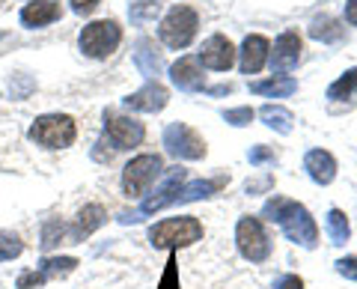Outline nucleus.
I'll list each match as a JSON object with an SVG mask.
<instances>
[{
  "instance_id": "f257e3e1",
  "label": "nucleus",
  "mask_w": 357,
  "mask_h": 289,
  "mask_svg": "<svg viewBox=\"0 0 357 289\" xmlns=\"http://www.w3.org/2000/svg\"><path fill=\"white\" fill-rule=\"evenodd\" d=\"M262 215L268 221H274V224L280 227L295 244H301V248H316V244H319V227H316V221H312V215L301 203H295V200H289V197H271L265 203Z\"/></svg>"
},
{
  "instance_id": "f03ea898",
  "label": "nucleus",
  "mask_w": 357,
  "mask_h": 289,
  "mask_svg": "<svg viewBox=\"0 0 357 289\" xmlns=\"http://www.w3.org/2000/svg\"><path fill=\"white\" fill-rule=\"evenodd\" d=\"M203 239V224L191 215H178V218H164L149 230V242L158 251H176V248H188Z\"/></svg>"
},
{
  "instance_id": "7ed1b4c3",
  "label": "nucleus",
  "mask_w": 357,
  "mask_h": 289,
  "mask_svg": "<svg viewBox=\"0 0 357 289\" xmlns=\"http://www.w3.org/2000/svg\"><path fill=\"white\" fill-rule=\"evenodd\" d=\"M27 138L33 143H39V147H45V149H66V147L75 143L77 126H75V119L69 114H45L39 119H33Z\"/></svg>"
},
{
  "instance_id": "20e7f679",
  "label": "nucleus",
  "mask_w": 357,
  "mask_h": 289,
  "mask_svg": "<svg viewBox=\"0 0 357 289\" xmlns=\"http://www.w3.org/2000/svg\"><path fill=\"white\" fill-rule=\"evenodd\" d=\"M197 27H199V15H197V9L191 6H185V3H176L170 13L164 15L161 21V27H158V36L167 48H173V51H182L188 48L194 42L197 36Z\"/></svg>"
},
{
  "instance_id": "39448f33",
  "label": "nucleus",
  "mask_w": 357,
  "mask_h": 289,
  "mask_svg": "<svg viewBox=\"0 0 357 289\" xmlns=\"http://www.w3.org/2000/svg\"><path fill=\"white\" fill-rule=\"evenodd\" d=\"M119 42H122L119 21H114V18H98V21H93V24H86L81 30V39H77V45H81V51L86 54L89 60H107L110 54L119 48Z\"/></svg>"
},
{
  "instance_id": "423d86ee",
  "label": "nucleus",
  "mask_w": 357,
  "mask_h": 289,
  "mask_svg": "<svg viewBox=\"0 0 357 289\" xmlns=\"http://www.w3.org/2000/svg\"><path fill=\"white\" fill-rule=\"evenodd\" d=\"M161 173H164L161 155L143 152V155H137V158H131L126 164V170H122V191H126V197L137 200V197H143L149 191L152 182L158 179Z\"/></svg>"
},
{
  "instance_id": "0eeeda50",
  "label": "nucleus",
  "mask_w": 357,
  "mask_h": 289,
  "mask_svg": "<svg viewBox=\"0 0 357 289\" xmlns=\"http://www.w3.org/2000/svg\"><path fill=\"white\" fill-rule=\"evenodd\" d=\"M236 242H238L241 257L250 260V262H265L271 257V239H268L259 218H250V215L241 218L238 227H236Z\"/></svg>"
},
{
  "instance_id": "6e6552de",
  "label": "nucleus",
  "mask_w": 357,
  "mask_h": 289,
  "mask_svg": "<svg viewBox=\"0 0 357 289\" xmlns=\"http://www.w3.org/2000/svg\"><path fill=\"white\" fill-rule=\"evenodd\" d=\"M164 147L170 155L185 158V161L206 158V140L199 138L188 122H170V126L164 128Z\"/></svg>"
},
{
  "instance_id": "1a4fd4ad",
  "label": "nucleus",
  "mask_w": 357,
  "mask_h": 289,
  "mask_svg": "<svg viewBox=\"0 0 357 289\" xmlns=\"http://www.w3.org/2000/svg\"><path fill=\"white\" fill-rule=\"evenodd\" d=\"M143 138H146V126L134 117H119L114 110L105 114V140L116 149H134L140 147Z\"/></svg>"
},
{
  "instance_id": "9d476101",
  "label": "nucleus",
  "mask_w": 357,
  "mask_h": 289,
  "mask_svg": "<svg viewBox=\"0 0 357 289\" xmlns=\"http://www.w3.org/2000/svg\"><path fill=\"white\" fill-rule=\"evenodd\" d=\"M199 66H206V69L211 72H227L232 63H236V45L220 36V33H215V36H208L203 42V48H199Z\"/></svg>"
},
{
  "instance_id": "9b49d317",
  "label": "nucleus",
  "mask_w": 357,
  "mask_h": 289,
  "mask_svg": "<svg viewBox=\"0 0 357 289\" xmlns=\"http://www.w3.org/2000/svg\"><path fill=\"white\" fill-rule=\"evenodd\" d=\"M185 182H188V170L185 168H173L170 173H167V179L161 182V188H155V194L143 200L140 212L152 215V212H158V209H164V206L178 203V191H182Z\"/></svg>"
},
{
  "instance_id": "f8f14e48",
  "label": "nucleus",
  "mask_w": 357,
  "mask_h": 289,
  "mask_svg": "<svg viewBox=\"0 0 357 289\" xmlns=\"http://www.w3.org/2000/svg\"><path fill=\"white\" fill-rule=\"evenodd\" d=\"M268 60H271V69L277 75L292 72L298 66V60H301V36H298V30L280 33L277 42H274V54H268Z\"/></svg>"
},
{
  "instance_id": "ddd939ff",
  "label": "nucleus",
  "mask_w": 357,
  "mask_h": 289,
  "mask_svg": "<svg viewBox=\"0 0 357 289\" xmlns=\"http://www.w3.org/2000/svg\"><path fill=\"white\" fill-rule=\"evenodd\" d=\"M170 102V90L158 81H149L146 87H140L137 93H131L126 98V108L128 110H143V114H158V110L167 108Z\"/></svg>"
},
{
  "instance_id": "4468645a",
  "label": "nucleus",
  "mask_w": 357,
  "mask_h": 289,
  "mask_svg": "<svg viewBox=\"0 0 357 289\" xmlns=\"http://www.w3.org/2000/svg\"><path fill=\"white\" fill-rule=\"evenodd\" d=\"M18 18L24 27H48L63 18V6H60V0H27L21 6Z\"/></svg>"
},
{
  "instance_id": "2eb2a0df",
  "label": "nucleus",
  "mask_w": 357,
  "mask_h": 289,
  "mask_svg": "<svg viewBox=\"0 0 357 289\" xmlns=\"http://www.w3.org/2000/svg\"><path fill=\"white\" fill-rule=\"evenodd\" d=\"M170 81L185 93H197L206 87V75H203V66H199L197 57H178L170 66Z\"/></svg>"
},
{
  "instance_id": "dca6fc26",
  "label": "nucleus",
  "mask_w": 357,
  "mask_h": 289,
  "mask_svg": "<svg viewBox=\"0 0 357 289\" xmlns=\"http://www.w3.org/2000/svg\"><path fill=\"white\" fill-rule=\"evenodd\" d=\"M107 221V209L102 203H89L84 206L81 212H77L75 218V224L69 227V242H84L86 236H93V232L102 227Z\"/></svg>"
},
{
  "instance_id": "f3484780",
  "label": "nucleus",
  "mask_w": 357,
  "mask_h": 289,
  "mask_svg": "<svg viewBox=\"0 0 357 289\" xmlns=\"http://www.w3.org/2000/svg\"><path fill=\"white\" fill-rule=\"evenodd\" d=\"M268 54H271V42L259 33H250L241 45V72L244 75H256L268 63Z\"/></svg>"
},
{
  "instance_id": "a211bd4d",
  "label": "nucleus",
  "mask_w": 357,
  "mask_h": 289,
  "mask_svg": "<svg viewBox=\"0 0 357 289\" xmlns=\"http://www.w3.org/2000/svg\"><path fill=\"white\" fill-rule=\"evenodd\" d=\"M304 170L316 185H331L333 176H337V158L328 149H310L304 158Z\"/></svg>"
},
{
  "instance_id": "6ab92c4d",
  "label": "nucleus",
  "mask_w": 357,
  "mask_h": 289,
  "mask_svg": "<svg viewBox=\"0 0 357 289\" xmlns=\"http://www.w3.org/2000/svg\"><path fill=\"white\" fill-rule=\"evenodd\" d=\"M134 63H137V69L143 72L152 81L155 75H161L164 69V54L158 51V45H155V39L149 36H140L137 45H134Z\"/></svg>"
},
{
  "instance_id": "aec40b11",
  "label": "nucleus",
  "mask_w": 357,
  "mask_h": 289,
  "mask_svg": "<svg viewBox=\"0 0 357 289\" xmlns=\"http://www.w3.org/2000/svg\"><path fill=\"white\" fill-rule=\"evenodd\" d=\"M298 90V81L289 75H274V77H265V81H253L250 84V93L256 96H271V98H286Z\"/></svg>"
},
{
  "instance_id": "412c9836",
  "label": "nucleus",
  "mask_w": 357,
  "mask_h": 289,
  "mask_svg": "<svg viewBox=\"0 0 357 289\" xmlns=\"http://www.w3.org/2000/svg\"><path fill=\"white\" fill-rule=\"evenodd\" d=\"M310 36L316 39V42H340L345 36V27H342V21L340 18H333V15H319V18H312V24H310Z\"/></svg>"
},
{
  "instance_id": "4be33fe9",
  "label": "nucleus",
  "mask_w": 357,
  "mask_h": 289,
  "mask_svg": "<svg viewBox=\"0 0 357 289\" xmlns=\"http://www.w3.org/2000/svg\"><path fill=\"white\" fill-rule=\"evenodd\" d=\"M75 269H77V260L75 257H45L36 272L45 277V281H60V277L72 274Z\"/></svg>"
},
{
  "instance_id": "5701e85b",
  "label": "nucleus",
  "mask_w": 357,
  "mask_h": 289,
  "mask_svg": "<svg viewBox=\"0 0 357 289\" xmlns=\"http://www.w3.org/2000/svg\"><path fill=\"white\" fill-rule=\"evenodd\" d=\"M259 117L265 119V126H271L274 131H280V135H289V131H292V122H295L292 110H286L283 105H265L259 110Z\"/></svg>"
},
{
  "instance_id": "b1692460",
  "label": "nucleus",
  "mask_w": 357,
  "mask_h": 289,
  "mask_svg": "<svg viewBox=\"0 0 357 289\" xmlns=\"http://www.w3.org/2000/svg\"><path fill=\"white\" fill-rule=\"evenodd\" d=\"M354 96H357V69H349L328 87V98H333V102H345V98Z\"/></svg>"
},
{
  "instance_id": "393cba45",
  "label": "nucleus",
  "mask_w": 357,
  "mask_h": 289,
  "mask_svg": "<svg viewBox=\"0 0 357 289\" xmlns=\"http://www.w3.org/2000/svg\"><path fill=\"white\" fill-rule=\"evenodd\" d=\"M325 230H328V236L333 244H345L349 242V218H345V212H340V209H331L328 212V221H325Z\"/></svg>"
},
{
  "instance_id": "a878e982",
  "label": "nucleus",
  "mask_w": 357,
  "mask_h": 289,
  "mask_svg": "<svg viewBox=\"0 0 357 289\" xmlns=\"http://www.w3.org/2000/svg\"><path fill=\"white\" fill-rule=\"evenodd\" d=\"M63 239H69V227H66L60 218L45 221V224H42V251L57 248V244H60Z\"/></svg>"
},
{
  "instance_id": "bb28decb",
  "label": "nucleus",
  "mask_w": 357,
  "mask_h": 289,
  "mask_svg": "<svg viewBox=\"0 0 357 289\" xmlns=\"http://www.w3.org/2000/svg\"><path fill=\"white\" fill-rule=\"evenodd\" d=\"M161 13V0H134L128 15L134 24H149V21H155V15Z\"/></svg>"
},
{
  "instance_id": "cd10ccee",
  "label": "nucleus",
  "mask_w": 357,
  "mask_h": 289,
  "mask_svg": "<svg viewBox=\"0 0 357 289\" xmlns=\"http://www.w3.org/2000/svg\"><path fill=\"white\" fill-rule=\"evenodd\" d=\"M24 253V242H21L18 236H13V232H0V262H9Z\"/></svg>"
},
{
  "instance_id": "c85d7f7f",
  "label": "nucleus",
  "mask_w": 357,
  "mask_h": 289,
  "mask_svg": "<svg viewBox=\"0 0 357 289\" xmlns=\"http://www.w3.org/2000/svg\"><path fill=\"white\" fill-rule=\"evenodd\" d=\"M158 289H178V274H176V253L170 251V260H167V269H164V277Z\"/></svg>"
},
{
  "instance_id": "c756f323",
  "label": "nucleus",
  "mask_w": 357,
  "mask_h": 289,
  "mask_svg": "<svg viewBox=\"0 0 357 289\" xmlns=\"http://www.w3.org/2000/svg\"><path fill=\"white\" fill-rule=\"evenodd\" d=\"M253 117H256L253 108H236V110H227V114H223V119H227L229 126H248Z\"/></svg>"
},
{
  "instance_id": "7c9ffc66",
  "label": "nucleus",
  "mask_w": 357,
  "mask_h": 289,
  "mask_svg": "<svg viewBox=\"0 0 357 289\" xmlns=\"http://www.w3.org/2000/svg\"><path fill=\"white\" fill-rule=\"evenodd\" d=\"M45 283H48V281H45L39 272H21L18 274V289H39Z\"/></svg>"
},
{
  "instance_id": "2f4dec72",
  "label": "nucleus",
  "mask_w": 357,
  "mask_h": 289,
  "mask_svg": "<svg viewBox=\"0 0 357 289\" xmlns=\"http://www.w3.org/2000/svg\"><path fill=\"white\" fill-rule=\"evenodd\" d=\"M268 161H274V149H268V147L250 149V164L253 168H262V164H268Z\"/></svg>"
},
{
  "instance_id": "473e14b6",
  "label": "nucleus",
  "mask_w": 357,
  "mask_h": 289,
  "mask_svg": "<svg viewBox=\"0 0 357 289\" xmlns=\"http://www.w3.org/2000/svg\"><path fill=\"white\" fill-rule=\"evenodd\" d=\"M337 272L342 277H349V281H357V257H345L337 262Z\"/></svg>"
},
{
  "instance_id": "72a5a7b5",
  "label": "nucleus",
  "mask_w": 357,
  "mask_h": 289,
  "mask_svg": "<svg viewBox=\"0 0 357 289\" xmlns=\"http://www.w3.org/2000/svg\"><path fill=\"white\" fill-rule=\"evenodd\" d=\"M102 3V0H69V6H72V13H77V15H89L93 9Z\"/></svg>"
},
{
  "instance_id": "f704fd0d",
  "label": "nucleus",
  "mask_w": 357,
  "mask_h": 289,
  "mask_svg": "<svg viewBox=\"0 0 357 289\" xmlns=\"http://www.w3.org/2000/svg\"><path fill=\"white\" fill-rule=\"evenodd\" d=\"M274 179H271V173H262V179H256V182H248L244 185V191L248 194H256V191H265V188H271Z\"/></svg>"
},
{
  "instance_id": "c9c22d12",
  "label": "nucleus",
  "mask_w": 357,
  "mask_h": 289,
  "mask_svg": "<svg viewBox=\"0 0 357 289\" xmlns=\"http://www.w3.org/2000/svg\"><path fill=\"white\" fill-rule=\"evenodd\" d=\"M277 289H304V281H301L298 274H286L280 283H277Z\"/></svg>"
},
{
  "instance_id": "e433bc0d",
  "label": "nucleus",
  "mask_w": 357,
  "mask_h": 289,
  "mask_svg": "<svg viewBox=\"0 0 357 289\" xmlns=\"http://www.w3.org/2000/svg\"><path fill=\"white\" fill-rule=\"evenodd\" d=\"M345 21L357 27V0H349V3H345Z\"/></svg>"
},
{
  "instance_id": "4c0bfd02",
  "label": "nucleus",
  "mask_w": 357,
  "mask_h": 289,
  "mask_svg": "<svg viewBox=\"0 0 357 289\" xmlns=\"http://www.w3.org/2000/svg\"><path fill=\"white\" fill-rule=\"evenodd\" d=\"M0 3H3V0H0Z\"/></svg>"
}]
</instances>
